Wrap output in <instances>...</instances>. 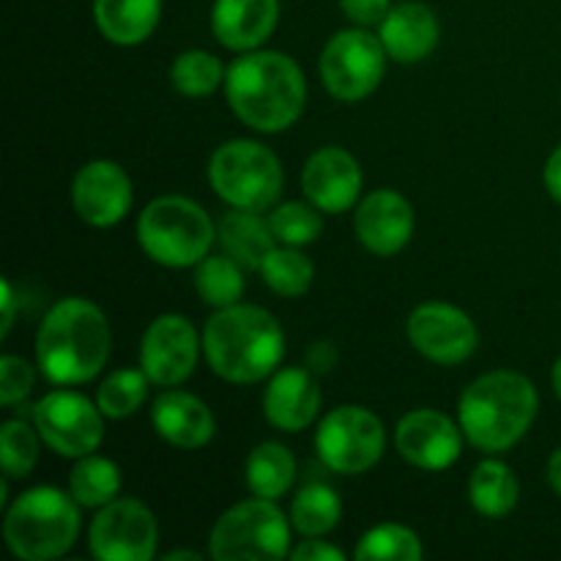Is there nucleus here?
Masks as SVG:
<instances>
[{
    "instance_id": "25",
    "label": "nucleus",
    "mask_w": 561,
    "mask_h": 561,
    "mask_svg": "<svg viewBox=\"0 0 561 561\" xmlns=\"http://www.w3.org/2000/svg\"><path fill=\"white\" fill-rule=\"evenodd\" d=\"M520 496V485L515 471L504 460L488 458L471 471L469 499L471 507L485 518H504L515 510Z\"/></svg>"
},
{
    "instance_id": "2",
    "label": "nucleus",
    "mask_w": 561,
    "mask_h": 561,
    "mask_svg": "<svg viewBox=\"0 0 561 561\" xmlns=\"http://www.w3.org/2000/svg\"><path fill=\"white\" fill-rule=\"evenodd\" d=\"M113 334L104 312L82 296L49 307L36 332V365L58 387L88 383L104 370Z\"/></svg>"
},
{
    "instance_id": "42",
    "label": "nucleus",
    "mask_w": 561,
    "mask_h": 561,
    "mask_svg": "<svg viewBox=\"0 0 561 561\" xmlns=\"http://www.w3.org/2000/svg\"><path fill=\"white\" fill-rule=\"evenodd\" d=\"M11 323H14V290L9 279H3V334H9Z\"/></svg>"
},
{
    "instance_id": "1",
    "label": "nucleus",
    "mask_w": 561,
    "mask_h": 561,
    "mask_svg": "<svg viewBox=\"0 0 561 561\" xmlns=\"http://www.w3.org/2000/svg\"><path fill=\"white\" fill-rule=\"evenodd\" d=\"M225 96L241 124L263 135H277L305 113L307 82L290 55L277 49H252L230 64L225 75Z\"/></svg>"
},
{
    "instance_id": "17",
    "label": "nucleus",
    "mask_w": 561,
    "mask_h": 561,
    "mask_svg": "<svg viewBox=\"0 0 561 561\" xmlns=\"http://www.w3.org/2000/svg\"><path fill=\"white\" fill-rule=\"evenodd\" d=\"M307 201L323 214H345L356 206L362 192V168L345 148H318L301 170Z\"/></svg>"
},
{
    "instance_id": "3",
    "label": "nucleus",
    "mask_w": 561,
    "mask_h": 561,
    "mask_svg": "<svg viewBox=\"0 0 561 561\" xmlns=\"http://www.w3.org/2000/svg\"><path fill=\"white\" fill-rule=\"evenodd\" d=\"M203 354L225 381L257 383L277 373L285 354V332L272 312L239 301L208 318Z\"/></svg>"
},
{
    "instance_id": "33",
    "label": "nucleus",
    "mask_w": 561,
    "mask_h": 561,
    "mask_svg": "<svg viewBox=\"0 0 561 561\" xmlns=\"http://www.w3.org/2000/svg\"><path fill=\"white\" fill-rule=\"evenodd\" d=\"M148 383L151 378L146 376V370H115L99 383L96 389V405L102 409V414L107 420H126V416L135 414L137 409H142V403L148 400Z\"/></svg>"
},
{
    "instance_id": "22",
    "label": "nucleus",
    "mask_w": 561,
    "mask_h": 561,
    "mask_svg": "<svg viewBox=\"0 0 561 561\" xmlns=\"http://www.w3.org/2000/svg\"><path fill=\"white\" fill-rule=\"evenodd\" d=\"M378 36H381L389 58H394L398 64H420L438 47L442 27H438L431 5L409 0V3H398L389 9Z\"/></svg>"
},
{
    "instance_id": "35",
    "label": "nucleus",
    "mask_w": 561,
    "mask_h": 561,
    "mask_svg": "<svg viewBox=\"0 0 561 561\" xmlns=\"http://www.w3.org/2000/svg\"><path fill=\"white\" fill-rule=\"evenodd\" d=\"M268 228H272L277 244L285 247H305L321 236L323 219L312 203H277L268 211Z\"/></svg>"
},
{
    "instance_id": "14",
    "label": "nucleus",
    "mask_w": 561,
    "mask_h": 561,
    "mask_svg": "<svg viewBox=\"0 0 561 561\" xmlns=\"http://www.w3.org/2000/svg\"><path fill=\"white\" fill-rule=\"evenodd\" d=\"M409 343L436 365H460L477 351L480 334L469 312L447 301H425L409 316Z\"/></svg>"
},
{
    "instance_id": "15",
    "label": "nucleus",
    "mask_w": 561,
    "mask_h": 561,
    "mask_svg": "<svg viewBox=\"0 0 561 561\" xmlns=\"http://www.w3.org/2000/svg\"><path fill=\"white\" fill-rule=\"evenodd\" d=\"M135 192L126 170L113 159L82 164L71 184V203L82 222L91 228H113L129 214Z\"/></svg>"
},
{
    "instance_id": "40",
    "label": "nucleus",
    "mask_w": 561,
    "mask_h": 561,
    "mask_svg": "<svg viewBox=\"0 0 561 561\" xmlns=\"http://www.w3.org/2000/svg\"><path fill=\"white\" fill-rule=\"evenodd\" d=\"M542 179H546L548 195H551L557 203H561V146L551 153V157H548Z\"/></svg>"
},
{
    "instance_id": "9",
    "label": "nucleus",
    "mask_w": 561,
    "mask_h": 561,
    "mask_svg": "<svg viewBox=\"0 0 561 561\" xmlns=\"http://www.w3.org/2000/svg\"><path fill=\"white\" fill-rule=\"evenodd\" d=\"M387 58L381 36H373L365 27L334 33L318 60L323 88L337 102H362L381 85Z\"/></svg>"
},
{
    "instance_id": "19",
    "label": "nucleus",
    "mask_w": 561,
    "mask_h": 561,
    "mask_svg": "<svg viewBox=\"0 0 561 561\" xmlns=\"http://www.w3.org/2000/svg\"><path fill=\"white\" fill-rule=\"evenodd\" d=\"M321 409V387L307 367L277 370L263 392V414L277 431L299 433L310 425Z\"/></svg>"
},
{
    "instance_id": "21",
    "label": "nucleus",
    "mask_w": 561,
    "mask_h": 561,
    "mask_svg": "<svg viewBox=\"0 0 561 561\" xmlns=\"http://www.w3.org/2000/svg\"><path fill=\"white\" fill-rule=\"evenodd\" d=\"M279 20V0H214L211 31L225 49L252 53L266 44Z\"/></svg>"
},
{
    "instance_id": "18",
    "label": "nucleus",
    "mask_w": 561,
    "mask_h": 561,
    "mask_svg": "<svg viewBox=\"0 0 561 561\" xmlns=\"http://www.w3.org/2000/svg\"><path fill=\"white\" fill-rule=\"evenodd\" d=\"M354 230L367 252L378 257H392L414 236V208L400 192L373 190L356 206Z\"/></svg>"
},
{
    "instance_id": "10",
    "label": "nucleus",
    "mask_w": 561,
    "mask_h": 561,
    "mask_svg": "<svg viewBox=\"0 0 561 561\" xmlns=\"http://www.w3.org/2000/svg\"><path fill=\"white\" fill-rule=\"evenodd\" d=\"M387 449L383 422L365 405H337L321 420L316 453L337 474H365Z\"/></svg>"
},
{
    "instance_id": "41",
    "label": "nucleus",
    "mask_w": 561,
    "mask_h": 561,
    "mask_svg": "<svg viewBox=\"0 0 561 561\" xmlns=\"http://www.w3.org/2000/svg\"><path fill=\"white\" fill-rule=\"evenodd\" d=\"M546 474H548V482H551V488L557 491V496L561 499V447L551 455V458H548Z\"/></svg>"
},
{
    "instance_id": "24",
    "label": "nucleus",
    "mask_w": 561,
    "mask_h": 561,
    "mask_svg": "<svg viewBox=\"0 0 561 561\" xmlns=\"http://www.w3.org/2000/svg\"><path fill=\"white\" fill-rule=\"evenodd\" d=\"M217 241L225 255L239 261L244 268H261L263 257L277 247L268 217L247 208H230L222 214L217 225Z\"/></svg>"
},
{
    "instance_id": "23",
    "label": "nucleus",
    "mask_w": 561,
    "mask_h": 561,
    "mask_svg": "<svg viewBox=\"0 0 561 561\" xmlns=\"http://www.w3.org/2000/svg\"><path fill=\"white\" fill-rule=\"evenodd\" d=\"M162 0H93L99 33L118 47H137L159 25Z\"/></svg>"
},
{
    "instance_id": "34",
    "label": "nucleus",
    "mask_w": 561,
    "mask_h": 561,
    "mask_svg": "<svg viewBox=\"0 0 561 561\" xmlns=\"http://www.w3.org/2000/svg\"><path fill=\"white\" fill-rule=\"evenodd\" d=\"M38 436L36 425L25 420H5L0 427V463H3L5 480H22L31 474L38 463Z\"/></svg>"
},
{
    "instance_id": "12",
    "label": "nucleus",
    "mask_w": 561,
    "mask_h": 561,
    "mask_svg": "<svg viewBox=\"0 0 561 561\" xmlns=\"http://www.w3.org/2000/svg\"><path fill=\"white\" fill-rule=\"evenodd\" d=\"M88 546L99 561H148L157 553L159 524L137 499H113L93 518Z\"/></svg>"
},
{
    "instance_id": "26",
    "label": "nucleus",
    "mask_w": 561,
    "mask_h": 561,
    "mask_svg": "<svg viewBox=\"0 0 561 561\" xmlns=\"http://www.w3.org/2000/svg\"><path fill=\"white\" fill-rule=\"evenodd\" d=\"M247 488L252 496L272 499L277 502L279 496L290 491L296 480V460L290 449L279 442H263L250 453L244 466Z\"/></svg>"
},
{
    "instance_id": "30",
    "label": "nucleus",
    "mask_w": 561,
    "mask_h": 561,
    "mask_svg": "<svg viewBox=\"0 0 561 561\" xmlns=\"http://www.w3.org/2000/svg\"><path fill=\"white\" fill-rule=\"evenodd\" d=\"M195 288L201 299L217 310L239 305L241 294H244L241 263L230 255H206L195 266Z\"/></svg>"
},
{
    "instance_id": "11",
    "label": "nucleus",
    "mask_w": 561,
    "mask_h": 561,
    "mask_svg": "<svg viewBox=\"0 0 561 561\" xmlns=\"http://www.w3.org/2000/svg\"><path fill=\"white\" fill-rule=\"evenodd\" d=\"M31 420L42 442L55 455L77 460L96 453L107 416L102 414L96 400H88L85 394L71 389H55L33 405Z\"/></svg>"
},
{
    "instance_id": "31",
    "label": "nucleus",
    "mask_w": 561,
    "mask_h": 561,
    "mask_svg": "<svg viewBox=\"0 0 561 561\" xmlns=\"http://www.w3.org/2000/svg\"><path fill=\"white\" fill-rule=\"evenodd\" d=\"M354 557L359 561H422L425 548L409 526L381 524L362 535Z\"/></svg>"
},
{
    "instance_id": "28",
    "label": "nucleus",
    "mask_w": 561,
    "mask_h": 561,
    "mask_svg": "<svg viewBox=\"0 0 561 561\" xmlns=\"http://www.w3.org/2000/svg\"><path fill=\"white\" fill-rule=\"evenodd\" d=\"M343 518V502L329 485H305L290 504V524L301 537H323Z\"/></svg>"
},
{
    "instance_id": "44",
    "label": "nucleus",
    "mask_w": 561,
    "mask_h": 561,
    "mask_svg": "<svg viewBox=\"0 0 561 561\" xmlns=\"http://www.w3.org/2000/svg\"><path fill=\"white\" fill-rule=\"evenodd\" d=\"M553 392H557L561 400V356H559L557 365H553Z\"/></svg>"
},
{
    "instance_id": "32",
    "label": "nucleus",
    "mask_w": 561,
    "mask_h": 561,
    "mask_svg": "<svg viewBox=\"0 0 561 561\" xmlns=\"http://www.w3.org/2000/svg\"><path fill=\"white\" fill-rule=\"evenodd\" d=\"M225 66L219 64L217 55L206 49H186L170 66V82L179 93L192 99L211 96L219 85H225Z\"/></svg>"
},
{
    "instance_id": "29",
    "label": "nucleus",
    "mask_w": 561,
    "mask_h": 561,
    "mask_svg": "<svg viewBox=\"0 0 561 561\" xmlns=\"http://www.w3.org/2000/svg\"><path fill=\"white\" fill-rule=\"evenodd\" d=\"M261 277L274 294L285 296V299H299L310 290L312 277H316V266L299 247L277 244L261 263Z\"/></svg>"
},
{
    "instance_id": "36",
    "label": "nucleus",
    "mask_w": 561,
    "mask_h": 561,
    "mask_svg": "<svg viewBox=\"0 0 561 561\" xmlns=\"http://www.w3.org/2000/svg\"><path fill=\"white\" fill-rule=\"evenodd\" d=\"M33 387H36V370H33L31 362L5 354L0 359V405L14 409L33 392Z\"/></svg>"
},
{
    "instance_id": "8",
    "label": "nucleus",
    "mask_w": 561,
    "mask_h": 561,
    "mask_svg": "<svg viewBox=\"0 0 561 561\" xmlns=\"http://www.w3.org/2000/svg\"><path fill=\"white\" fill-rule=\"evenodd\" d=\"M208 553L217 561H277L290 557V526L272 499H247L214 524Z\"/></svg>"
},
{
    "instance_id": "27",
    "label": "nucleus",
    "mask_w": 561,
    "mask_h": 561,
    "mask_svg": "<svg viewBox=\"0 0 561 561\" xmlns=\"http://www.w3.org/2000/svg\"><path fill=\"white\" fill-rule=\"evenodd\" d=\"M69 493L80 507L102 510L121 493V469L102 455H85L77 458L69 474Z\"/></svg>"
},
{
    "instance_id": "7",
    "label": "nucleus",
    "mask_w": 561,
    "mask_h": 561,
    "mask_svg": "<svg viewBox=\"0 0 561 561\" xmlns=\"http://www.w3.org/2000/svg\"><path fill=\"white\" fill-rule=\"evenodd\" d=\"M208 181L230 208L272 211L283 195L285 175L272 148L255 140H230L211 153Z\"/></svg>"
},
{
    "instance_id": "6",
    "label": "nucleus",
    "mask_w": 561,
    "mask_h": 561,
    "mask_svg": "<svg viewBox=\"0 0 561 561\" xmlns=\"http://www.w3.org/2000/svg\"><path fill=\"white\" fill-rule=\"evenodd\" d=\"M137 241L153 263L168 268L197 266L217 241V225L203 206L181 195H162L142 208Z\"/></svg>"
},
{
    "instance_id": "13",
    "label": "nucleus",
    "mask_w": 561,
    "mask_h": 561,
    "mask_svg": "<svg viewBox=\"0 0 561 561\" xmlns=\"http://www.w3.org/2000/svg\"><path fill=\"white\" fill-rule=\"evenodd\" d=\"M201 348L203 337H197L190 318L168 312L151 321L142 334L140 367L157 387H179L195 373Z\"/></svg>"
},
{
    "instance_id": "37",
    "label": "nucleus",
    "mask_w": 561,
    "mask_h": 561,
    "mask_svg": "<svg viewBox=\"0 0 561 561\" xmlns=\"http://www.w3.org/2000/svg\"><path fill=\"white\" fill-rule=\"evenodd\" d=\"M340 9L356 25H381L383 16L392 9V0H340Z\"/></svg>"
},
{
    "instance_id": "16",
    "label": "nucleus",
    "mask_w": 561,
    "mask_h": 561,
    "mask_svg": "<svg viewBox=\"0 0 561 561\" xmlns=\"http://www.w3.org/2000/svg\"><path fill=\"white\" fill-rule=\"evenodd\" d=\"M460 425L436 409L409 411L398 422L394 447L405 463L422 471H444L460 458Z\"/></svg>"
},
{
    "instance_id": "5",
    "label": "nucleus",
    "mask_w": 561,
    "mask_h": 561,
    "mask_svg": "<svg viewBox=\"0 0 561 561\" xmlns=\"http://www.w3.org/2000/svg\"><path fill=\"white\" fill-rule=\"evenodd\" d=\"M77 535H80V504L60 488H31L5 510V546L22 561L60 559L75 546Z\"/></svg>"
},
{
    "instance_id": "4",
    "label": "nucleus",
    "mask_w": 561,
    "mask_h": 561,
    "mask_svg": "<svg viewBox=\"0 0 561 561\" xmlns=\"http://www.w3.org/2000/svg\"><path fill=\"white\" fill-rule=\"evenodd\" d=\"M540 398L524 373L491 370L474 378L458 400L460 431L482 453H507L529 433Z\"/></svg>"
},
{
    "instance_id": "39",
    "label": "nucleus",
    "mask_w": 561,
    "mask_h": 561,
    "mask_svg": "<svg viewBox=\"0 0 561 561\" xmlns=\"http://www.w3.org/2000/svg\"><path fill=\"white\" fill-rule=\"evenodd\" d=\"M337 345L329 343V340H318V343H312L307 348V370L312 373H329L337 365Z\"/></svg>"
},
{
    "instance_id": "38",
    "label": "nucleus",
    "mask_w": 561,
    "mask_h": 561,
    "mask_svg": "<svg viewBox=\"0 0 561 561\" xmlns=\"http://www.w3.org/2000/svg\"><path fill=\"white\" fill-rule=\"evenodd\" d=\"M290 559L294 561H343L345 553L340 548L329 546V542L318 540V537H307L299 546L290 551Z\"/></svg>"
},
{
    "instance_id": "20",
    "label": "nucleus",
    "mask_w": 561,
    "mask_h": 561,
    "mask_svg": "<svg viewBox=\"0 0 561 561\" xmlns=\"http://www.w3.org/2000/svg\"><path fill=\"white\" fill-rule=\"evenodd\" d=\"M153 431L179 449H201L217 433L211 409L197 394L184 389H164L151 405Z\"/></svg>"
},
{
    "instance_id": "43",
    "label": "nucleus",
    "mask_w": 561,
    "mask_h": 561,
    "mask_svg": "<svg viewBox=\"0 0 561 561\" xmlns=\"http://www.w3.org/2000/svg\"><path fill=\"white\" fill-rule=\"evenodd\" d=\"M164 561H181V559H190V561H201V553L197 551H170L162 557Z\"/></svg>"
}]
</instances>
